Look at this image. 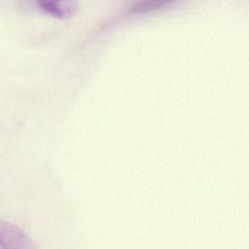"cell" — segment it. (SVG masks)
<instances>
[{
    "mask_svg": "<svg viewBox=\"0 0 249 249\" xmlns=\"http://www.w3.org/2000/svg\"><path fill=\"white\" fill-rule=\"evenodd\" d=\"M0 246L2 249H35L30 238L8 222H0Z\"/></svg>",
    "mask_w": 249,
    "mask_h": 249,
    "instance_id": "obj_1",
    "label": "cell"
},
{
    "mask_svg": "<svg viewBox=\"0 0 249 249\" xmlns=\"http://www.w3.org/2000/svg\"><path fill=\"white\" fill-rule=\"evenodd\" d=\"M39 7L46 13L61 18H69L78 11L77 0H35Z\"/></svg>",
    "mask_w": 249,
    "mask_h": 249,
    "instance_id": "obj_2",
    "label": "cell"
},
{
    "mask_svg": "<svg viewBox=\"0 0 249 249\" xmlns=\"http://www.w3.org/2000/svg\"><path fill=\"white\" fill-rule=\"evenodd\" d=\"M174 0H142L137 2L132 8L131 12L133 13H146L151 12L157 9H160L161 7H164L170 3H172Z\"/></svg>",
    "mask_w": 249,
    "mask_h": 249,
    "instance_id": "obj_3",
    "label": "cell"
},
{
    "mask_svg": "<svg viewBox=\"0 0 249 249\" xmlns=\"http://www.w3.org/2000/svg\"><path fill=\"white\" fill-rule=\"evenodd\" d=\"M0 249H2V248H1V246H0Z\"/></svg>",
    "mask_w": 249,
    "mask_h": 249,
    "instance_id": "obj_4",
    "label": "cell"
}]
</instances>
